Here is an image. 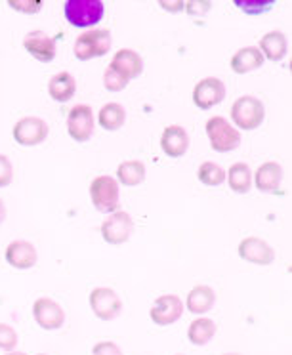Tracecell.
Here are the masks:
<instances>
[{
  "mask_svg": "<svg viewBox=\"0 0 292 355\" xmlns=\"http://www.w3.org/2000/svg\"><path fill=\"white\" fill-rule=\"evenodd\" d=\"M235 6L248 16H261L268 10L275 8V2H235Z\"/></svg>",
  "mask_w": 292,
  "mask_h": 355,
  "instance_id": "cell-30",
  "label": "cell"
},
{
  "mask_svg": "<svg viewBox=\"0 0 292 355\" xmlns=\"http://www.w3.org/2000/svg\"><path fill=\"white\" fill-rule=\"evenodd\" d=\"M225 180L230 184L231 191L239 195L248 193L252 189V170L246 162H235L225 172Z\"/></svg>",
  "mask_w": 292,
  "mask_h": 355,
  "instance_id": "cell-23",
  "label": "cell"
},
{
  "mask_svg": "<svg viewBox=\"0 0 292 355\" xmlns=\"http://www.w3.org/2000/svg\"><path fill=\"white\" fill-rule=\"evenodd\" d=\"M216 336V323L208 317H199L189 324L187 329V338L193 346H207L210 340Z\"/></svg>",
  "mask_w": 292,
  "mask_h": 355,
  "instance_id": "cell-26",
  "label": "cell"
},
{
  "mask_svg": "<svg viewBox=\"0 0 292 355\" xmlns=\"http://www.w3.org/2000/svg\"><path fill=\"white\" fill-rule=\"evenodd\" d=\"M159 6H161L162 10H166V12H182L185 6V2H182V0H178V2H159Z\"/></svg>",
  "mask_w": 292,
  "mask_h": 355,
  "instance_id": "cell-35",
  "label": "cell"
},
{
  "mask_svg": "<svg viewBox=\"0 0 292 355\" xmlns=\"http://www.w3.org/2000/svg\"><path fill=\"white\" fill-rule=\"evenodd\" d=\"M75 92H77V80H75V77L71 75L69 71L55 73L54 77L48 80V94L58 103L71 101Z\"/></svg>",
  "mask_w": 292,
  "mask_h": 355,
  "instance_id": "cell-21",
  "label": "cell"
},
{
  "mask_svg": "<svg viewBox=\"0 0 292 355\" xmlns=\"http://www.w3.org/2000/svg\"><path fill=\"white\" fill-rule=\"evenodd\" d=\"M6 355H27V354H24V352H8Z\"/></svg>",
  "mask_w": 292,
  "mask_h": 355,
  "instance_id": "cell-37",
  "label": "cell"
},
{
  "mask_svg": "<svg viewBox=\"0 0 292 355\" xmlns=\"http://www.w3.org/2000/svg\"><path fill=\"white\" fill-rule=\"evenodd\" d=\"M24 48L27 54L33 55V58L40 63L54 62L55 54H58L55 40L44 31H40V29H35V31L25 35Z\"/></svg>",
  "mask_w": 292,
  "mask_h": 355,
  "instance_id": "cell-13",
  "label": "cell"
},
{
  "mask_svg": "<svg viewBox=\"0 0 292 355\" xmlns=\"http://www.w3.org/2000/svg\"><path fill=\"white\" fill-rule=\"evenodd\" d=\"M33 317H35V321H37L40 329H44V331H58L65 323V311H63V308L55 300L48 298V296H42V298L35 300V304H33Z\"/></svg>",
  "mask_w": 292,
  "mask_h": 355,
  "instance_id": "cell-12",
  "label": "cell"
},
{
  "mask_svg": "<svg viewBox=\"0 0 292 355\" xmlns=\"http://www.w3.org/2000/svg\"><path fill=\"white\" fill-rule=\"evenodd\" d=\"M113 46V37L109 29H92L80 33L75 40V58L78 62H90L94 58L105 55Z\"/></svg>",
  "mask_w": 292,
  "mask_h": 355,
  "instance_id": "cell-4",
  "label": "cell"
},
{
  "mask_svg": "<svg viewBox=\"0 0 292 355\" xmlns=\"http://www.w3.org/2000/svg\"><path fill=\"white\" fill-rule=\"evenodd\" d=\"M92 355H124L123 347L119 346L113 340H103V342H98L94 344Z\"/></svg>",
  "mask_w": 292,
  "mask_h": 355,
  "instance_id": "cell-32",
  "label": "cell"
},
{
  "mask_svg": "<svg viewBox=\"0 0 292 355\" xmlns=\"http://www.w3.org/2000/svg\"><path fill=\"white\" fill-rule=\"evenodd\" d=\"M128 78H124L123 75H119L117 71H113L111 67H108L105 69V73H103V86H105V90H109V92H123L124 88L128 86Z\"/></svg>",
  "mask_w": 292,
  "mask_h": 355,
  "instance_id": "cell-29",
  "label": "cell"
},
{
  "mask_svg": "<svg viewBox=\"0 0 292 355\" xmlns=\"http://www.w3.org/2000/svg\"><path fill=\"white\" fill-rule=\"evenodd\" d=\"M14 180V164L6 155L0 153V187H8Z\"/></svg>",
  "mask_w": 292,
  "mask_h": 355,
  "instance_id": "cell-31",
  "label": "cell"
},
{
  "mask_svg": "<svg viewBox=\"0 0 292 355\" xmlns=\"http://www.w3.org/2000/svg\"><path fill=\"white\" fill-rule=\"evenodd\" d=\"M283 182V166L275 161H268L260 164V168L256 170L252 176V186L258 187L261 193H271L277 191Z\"/></svg>",
  "mask_w": 292,
  "mask_h": 355,
  "instance_id": "cell-18",
  "label": "cell"
},
{
  "mask_svg": "<svg viewBox=\"0 0 292 355\" xmlns=\"http://www.w3.org/2000/svg\"><path fill=\"white\" fill-rule=\"evenodd\" d=\"M162 153L172 159H180L189 149V134L180 124H170L161 134Z\"/></svg>",
  "mask_w": 292,
  "mask_h": 355,
  "instance_id": "cell-16",
  "label": "cell"
},
{
  "mask_svg": "<svg viewBox=\"0 0 292 355\" xmlns=\"http://www.w3.org/2000/svg\"><path fill=\"white\" fill-rule=\"evenodd\" d=\"M101 237L108 245L113 247H121L124 243H128L134 232V220L128 212L124 210H117L113 214H109L100 227Z\"/></svg>",
  "mask_w": 292,
  "mask_h": 355,
  "instance_id": "cell-6",
  "label": "cell"
},
{
  "mask_svg": "<svg viewBox=\"0 0 292 355\" xmlns=\"http://www.w3.org/2000/svg\"><path fill=\"white\" fill-rule=\"evenodd\" d=\"M6 214H8V210H6V205H4V201L0 199V224L6 220Z\"/></svg>",
  "mask_w": 292,
  "mask_h": 355,
  "instance_id": "cell-36",
  "label": "cell"
},
{
  "mask_svg": "<svg viewBox=\"0 0 292 355\" xmlns=\"http://www.w3.org/2000/svg\"><path fill=\"white\" fill-rule=\"evenodd\" d=\"M264 63H266V60H264V55H261V52L256 46L239 48L230 60L231 69H233V73H237V75L252 73V71L260 69Z\"/></svg>",
  "mask_w": 292,
  "mask_h": 355,
  "instance_id": "cell-20",
  "label": "cell"
},
{
  "mask_svg": "<svg viewBox=\"0 0 292 355\" xmlns=\"http://www.w3.org/2000/svg\"><path fill=\"white\" fill-rule=\"evenodd\" d=\"M124 123H126V109L121 103H115V101L105 103L98 113V124L103 130L115 132L119 128H123Z\"/></svg>",
  "mask_w": 292,
  "mask_h": 355,
  "instance_id": "cell-25",
  "label": "cell"
},
{
  "mask_svg": "<svg viewBox=\"0 0 292 355\" xmlns=\"http://www.w3.org/2000/svg\"><path fill=\"white\" fill-rule=\"evenodd\" d=\"M117 182L126 187L141 186L146 182V164L141 161H123L117 168Z\"/></svg>",
  "mask_w": 292,
  "mask_h": 355,
  "instance_id": "cell-24",
  "label": "cell"
},
{
  "mask_svg": "<svg viewBox=\"0 0 292 355\" xmlns=\"http://www.w3.org/2000/svg\"><path fill=\"white\" fill-rule=\"evenodd\" d=\"M19 336L14 327H10L8 323H0V349L4 352H16Z\"/></svg>",
  "mask_w": 292,
  "mask_h": 355,
  "instance_id": "cell-28",
  "label": "cell"
},
{
  "mask_svg": "<svg viewBox=\"0 0 292 355\" xmlns=\"http://www.w3.org/2000/svg\"><path fill=\"white\" fill-rule=\"evenodd\" d=\"M184 10L189 14V16H205L208 10H210V2H205V0H191L184 6Z\"/></svg>",
  "mask_w": 292,
  "mask_h": 355,
  "instance_id": "cell-34",
  "label": "cell"
},
{
  "mask_svg": "<svg viewBox=\"0 0 292 355\" xmlns=\"http://www.w3.org/2000/svg\"><path fill=\"white\" fill-rule=\"evenodd\" d=\"M37 355H48V354H37Z\"/></svg>",
  "mask_w": 292,
  "mask_h": 355,
  "instance_id": "cell-39",
  "label": "cell"
},
{
  "mask_svg": "<svg viewBox=\"0 0 292 355\" xmlns=\"http://www.w3.org/2000/svg\"><path fill=\"white\" fill-rule=\"evenodd\" d=\"M96 121H94V111L86 103H78L67 113V132L69 136L78 144H85L92 138Z\"/></svg>",
  "mask_w": 292,
  "mask_h": 355,
  "instance_id": "cell-9",
  "label": "cell"
},
{
  "mask_svg": "<svg viewBox=\"0 0 292 355\" xmlns=\"http://www.w3.org/2000/svg\"><path fill=\"white\" fill-rule=\"evenodd\" d=\"M178 355H182V354H178Z\"/></svg>",
  "mask_w": 292,
  "mask_h": 355,
  "instance_id": "cell-40",
  "label": "cell"
},
{
  "mask_svg": "<svg viewBox=\"0 0 292 355\" xmlns=\"http://www.w3.org/2000/svg\"><path fill=\"white\" fill-rule=\"evenodd\" d=\"M4 258L14 270H31L39 260V252H37V248H35L31 241L17 239L12 241L6 247Z\"/></svg>",
  "mask_w": 292,
  "mask_h": 355,
  "instance_id": "cell-15",
  "label": "cell"
},
{
  "mask_svg": "<svg viewBox=\"0 0 292 355\" xmlns=\"http://www.w3.org/2000/svg\"><path fill=\"white\" fill-rule=\"evenodd\" d=\"M223 355H241V354H223Z\"/></svg>",
  "mask_w": 292,
  "mask_h": 355,
  "instance_id": "cell-38",
  "label": "cell"
},
{
  "mask_svg": "<svg viewBox=\"0 0 292 355\" xmlns=\"http://www.w3.org/2000/svg\"><path fill=\"white\" fill-rule=\"evenodd\" d=\"M256 48L261 52L264 60L277 63L281 62L284 55H286L289 40H286V35L283 31H269L261 37Z\"/></svg>",
  "mask_w": 292,
  "mask_h": 355,
  "instance_id": "cell-19",
  "label": "cell"
},
{
  "mask_svg": "<svg viewBox=\"0 0 292 355\" xmlns=\"http://www.w3.org/2000/svg\"><path fill=\"white\" fill-rule=\"evenodd\" d=\"M214 304L216 293L212 291V286L197 285L189 291L184 306H187V309L191 311L193 315H205V313H208L210 309L214 308Z\"/></svg>",
  "mask_w": 292,
  "mask_h": 355,
  "instance_id": "cell-22",
  "label": "cell"
},
{
  "mask_svg": "<svg viewBox=\"0 0 292 355\" xmlns=\"http://www.w3.org/2000/svg\"><path fill=\"white\" fill-rule=\"evenodd\" d=\"M63 16L73 27H94L105 16V4L101 0H67L63 4Z\"/></svg>",
  "mask_w": 292,
  "mask_h": 355,
  "instance_id": "cell-3",
  "label": "cell"
},
{
  "mask_svg": "<svg viewBox=\"0 0 292 355\" xmlns=\"http://www.w3.org/2000/svg\"><path fill=\"white\" fill-rule=\"evenodd\" d=\"M109 67L117 71L119 75H123L124 78L132 80V78H138L144 73V58L136 50L121 48L119 52H115Z\"/></svg>",
  "mask_w": 292,
  "mask_h": 355,
  "instance_id": "cell-17",
  "label": "cell"
},
{
  "mask_svg": "<svg viewBox=\"0 0 292 355\" xmlns=\"http://www.w3.org/2000/svg\"><path fill=\"white\" fill-rule=\"evenodd\" d=\"M197 178L203 186L218 187L225 182V170L218 164V162L205 161L197 170Z\"/></svg>",
  "mask_w": 292,
  "mask_h": 355,
  "instance_id": "cell-27",
  "label": "cell"
},
{
  "mask_svg": "<svg viewBox=\"0 0 292 355\" xmlns=\"http://www.w3.org/2000/svg\"><path fill=\"white\" fill-rule=\"evenodd\" d=\"M90 199L96 210L103 214H113L119 210L121 202V187L113 176H98L94 178L90 184Z\"/></svg>",
  "mask_w": 292,
  "mask_h": 355,
  "instance_id": "cell-5",
  "label": "cell"
},
{
  "mask_svg": "<svg viewBox=\"0 0 292 355\" xmlns=\"http://www.w3.org/2000/svg\"><path fill=\"white\" fill-rule=\"evenodd\" d=\"M237 252L245 262L256 263V266H269L275 260V250L271 248L268 241L254 237V235L245 237L239 243Z\"/></svg>",
  "mask_w": 292,
  "mask_h": 355,
  "instance_id": "cell-14",
  "label": "cell"
},
{
  "mask_svg": "<svg viewBox=\"0 0 292 355\" xmlns=\"http://www.w3.org/2000/svg\"><path fill=\"white\" fill-rule=\"evenodd\" d=\"M48 132H50V126H48L44 119H40V116H22L14 124L12 136L19 146L35 147L40 146L48 138Z\"/></svg>",
  "mask_w": 292,
  "mask_h": 355,
  "instance_id": "cell-8",
  "label": "cell"
},
{
  "mask_svg": "<svg viewBox=\"0 0 292 355\" xmlns=\"http://www.w3.org/2000/svg\"><path fill=\"white\" fill-rule=\"evenodd\" d=\"M184 315V302L178 294H162L153 302V306L149 309V317L155 324L159 327H169L180 321V317Z\"/></svg>",
  "mask_w": 292,
  "mask_h": 355,
  "instance_id": "cell-11",
  "label": "cell"
},
{
  "mask_svg": "<svg viewBox=\"0 0 292 355\" xmlns=\"http://www.w3.org/2000/svg\"><path fill=\"white\" fill-rule=\"evenodd\" d=\"M8 6L16 12H22V14H37L42 8V2H14V0H10Z\"/></svg>",
  "mask_w": 292,
  "mask_h": 355,
  "instance_id": "cell-33",
  "label": "cell"
},
{
  "mask_svg": "<svg viewBox=\"0 0 292 355\" xmlns=\"http://www.w3.org/2000/svg\"><path fill=\"white\" fill-rule=\"evenodd\" d=\"M205 132H207V138L210 147L214 149L216 153H230L235 151L241 146V132L227 123V119L216 115L210 116L205 124Z\"/></svg>",
  "mask_w": 292,
  "mask_h": 355,
  "instance_id": "cell-2",
  "label": "cell"
},
{
  "mask_svg": "<svg viewBox=\"0 0 292 355\" xmlns=\"http://www.w3.org/2000/svg\"><path fill=\"white\" fill-rule=\"evenodd\" d=\"M225 100V85L222 78L205 77L193 88V103L203 111L220 105Z\"/></svg>",
  "mask_w": 292,
  "mask_h": 355,
  "instance_id": "cell-10",
  "label": "cell"
},
{
  "mask_svg": "<svg viewBox=\"0 0 292 355\" xmlns=\"http://www.w3.org/2000/svg\"><path fill=\"white\" fill-rule=\"evenodd\" d=\"M88 302H90L94 315L98 317L100 321H113L123 311L121 296L113 288H109V286H96L90 293Z\"/></svg>",
  "mask_w": 292,
  "mask_h": 355,
  "instance_id": "cell-7",
  "label": "cell"
},
{
  "mask_svg": "<svg viewBox=\"0 0 292 355\" xmlns=\"http://www.w3.org/2000/svg\"><path fill=\"white\" fill-rule=\"evenodd\" d=\"M264 119H266V107L264 101L258 100L256 96L250 94L241 96L231 105V123L239 132L256 130L258 126H261Z\"/></svg>",
  "mask_w": 292,
  "mask_h": 355,
  "instance_id": "cell-1",
  "label": "cell"
}]
</instances>
